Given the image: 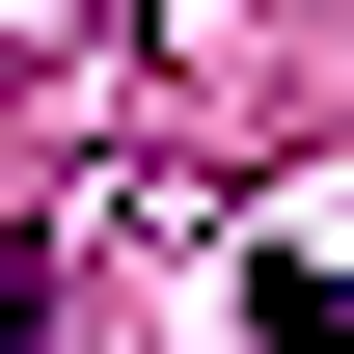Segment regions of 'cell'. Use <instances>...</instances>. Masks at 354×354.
<instances>
[{
  "instance_id": "obj_1",
  "label": "cell",
  "mask_w": 354,
  "mask_h": 354,
  "mask_svg": "<svg viewBox=\"0 0 354 354\" xmlns=\"http://www.w3.org/2000/svg\"><path fill=\"white\" fill-rule=\"evenodd\" d=\"M0 354H55V272H0Z\"/></svg>"
}]
</instances>
